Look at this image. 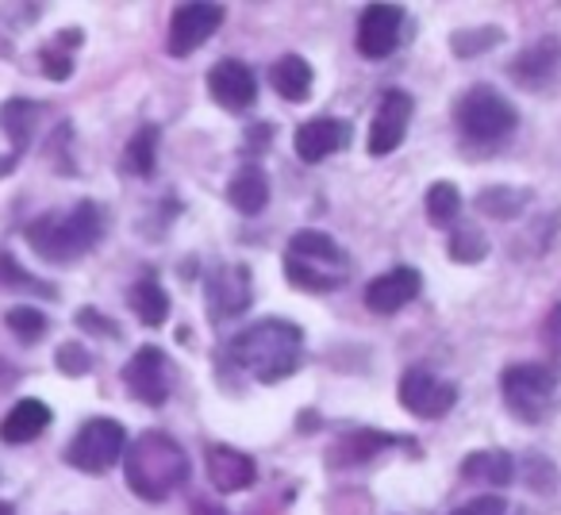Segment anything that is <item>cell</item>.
Returning a JSON list of instances; mask_svg holds the SVG:
<instances>
[{
    "label": "cell",
    "instance_id": "6da1fadb",
    "mask_svg": "<svg viewBox=\"0 0 561 515\" xmlns=\"http://www.w3.org/2000/svg\"><path fill=\"white\" fill-rule=\"evenodd\" d=\"M231 362L262 385H277L297 374L305 358V331L289 320H257L231 343Z\"/></svg>",
    "mask_w": 561,
    "mask_h": 515
},
{
    "label": "cell",
    "instance_id": "7a4b0ae2",
    "mask_svg": "<svg viewBox=\"0 0 561 515\" xmlns=\"http://www.w3.org/2000/svg\"><path fill=\"white\" fill-rule=\"evenodd\" d=\"M124 477L127 489L139 500H165L188 481V454L181 450L178 438L162 435V431H147L139 435L124 454Z\"/></svg>",
    "mask_w": 561,
    "mask_h": 515
},
{
    "label": "cell",
    "instance_id": "3957f363",
    "mask_svg": "<svg viewBox=\"0 0 561 515\" xmlns=\"http://www.w3.org/2000/svg\"><path fill=\"white\" fill-rule=\"evenodd\" d=\"M104 216L93 201L73 204L70 211H47L27 224V242L43 262H78L101 242Z\"/></svg>",
    "mask_w": 561,
    "mask_h": 515
},
{
    "label": "cell",
    "instance_id": "277c9868",
    "mask_svg": "<svg viewBox=\"0 0 561 515\" xmlns=\"http://www.w3.org/2000/svg\"><path fill=\"white\" fill-rule=\"evenodd\" d=\"M285 274L305 293H335L351 274V258L328 231H297L285 250Z\"/></svg>",
    "mask_w": 561,
    "mask_h": 515
},
{
    "label": "cell",
    "instance_id": "5b68a950",
    "mask_svg": "<svg viewBox=\"0 0 561 515\" xmlns=\"http://www.w3.org/2000/svg\"><path fill=\"white\" fill-rule=\"evenodd\" d=\"M500 397L523 423H542L561 404V369L546 362H519L500 374Z\"/></svg>",
    "mask_w": 561,
    "mask_h": 515
},
{
    "label": "cell",
    "instance_id": "8992f818",
    "mask_svg": "<svg viewBox=\"0 0 561 515\" xmlns=\"http://www.w3.org/2000/svg\"><path fill=\"white\" fill-rule=\"evenodd\" d=\"M454 119H458V131L466 135L477 147H496L507 135L519 127V112L507 101L504 93H496L492 85H473L454 108Z\"/></svg>",
    "mask_w": 561,
    "mask_h": 515
},
{
    "label": "cell",
    "instance_id": "52a82bcc",
    "mask_svg": "<svg viewBox=\"0 0 561 515\" xmlns=\"http://www.w3.org/2000/svg\"><path fill=\"white\" fill-rule=\"evenodd\" d=\"M124 446H127V431L119 427L116 420H85L81 423V431L70 438V446H66V461H70L73 469H81V473H108L112 466H116L119 458H124Z\"/></svg>",
    "mask_w": 561,
    "mask_h": 515
},
{
    "label": "cell",
    "instance_id": "ba28073f",
    "mask_svg": "<svg viewBox=\"0 0 561 515\" xmlns=\"http://www.w3.org/2000/svg\"><path fill=\"white\" fill-rule=\"evenodd\" d=\"M400 404L412 415H420V420H443L458 404V385L443 381L427 366H412L400 377Z\"/></svg>",
    "mask_w": 561,
    "mask_h": 515
},
{
    "label": "cell",
    "instance_id": "9c48e42d",
    "mask_svg": "<svg viewBox=\"0 0 561 515\" xmlns=\"http://www.w3.org/2000/svg\"><path fill=\"white\" fill-rule=\"evenodd\" d=\"M124 385L135 400L150 408H162L170 397V358H165L158 346H139L131 354V362L124 366Z\"/></svg>",
    "mask_w": 561,
    "mask_h": 515
},
{
    "label": "cell",
    "instance_id": "30bf717a",
    "mask_svg": "<svg viewBox=\"0 0 561 515\" xmlns=\"http://www.w3.org/2000/svg\"><path fill=\"white\" fill-rule=\"evenodd\" d=\"M219 24H224V4H181L170 20L165 47H170L173 58H188L219 32Z\"/></svg>",
    "mask_w": 561,
    "mask_h": 515
},
{
    "label": "cell",
    "instance_id": "8fae6325",
    "mask_svg": "<svg viewBox=\"0 0 561 515\" xmlns=\"http://www.w3.org/2000/svg\"><path fill=\"white\" fill-rule=\"evenodd\" d=\"M400 32H404V12L397 4H369L358 20V55L369 62H381L397 50Z\"/></svg>",
    "mask_w": 561,
    "mask_h": 515
},
{
    "label": "cell",
    "instance_id": "7c38bea8",
    "mask_svg": "<svg viewBox=\"0 0 561 515\" xmlns=\"http://www.w3.org/2000/svg\"><path fill=\"white\" fill-rule=\"evenodd\" d=\"M412 112H415L412 96L400 93V89H389V93L381 96V104H377L374 124H369V154L374 158L392 154V150L404 142L408 124H412Z\"/></svg>",
    "mask_w": 561,
    "mask_h": 515
},
{
    "label": "cell",
    "instance_id": "4fadbf2b",
    "mask_svg": "<svg viewBox=\"0 0 561 515\" xmlns=\"http://www.w3.org/2000/svg\"><path fill=\"white\" fill-rule=\"evenodd\" d=\"M250 308V270L219 266L208 274V316L211 320H234Z\"/></svg>",
    "mask_w": 561,
    "mask_h": 515
},
{
    "label": "cell",
    "instance_id": "5bb4252c",
    "mask_svg": "<svg viewBox=\"0 0 561 515\" xmlns=\"http://www.w3.org/2000/svg\"><path fill=\"white\" fill-rule=\"evenodd\" d=\"M420 289H423L420 270L397 266V270H389V274L374 277V282L366 285V308L377 316H392L404 305H412V300L420 297Z\"/></svg>",
    "mask_w": 561,
    "mask_h": 515
},
{
    "label": "cell",
    "instance_id": "9a60e30c",
    "mask_svg": "<svg viewBox=\"0 0 561 515\" xmlns=\"http://www.w3.org/2000/svg\"><path fill=\"white\" fill-rule=\"evenodd\" d=\"M208 93L219 108L242 112L257 101V81H254V73H250V66H242L239 58H224L219 66H211Z\"/></svg>",
    "mask_w": 561,
    "mask_h": 515
},
{
    "label": "cell",
    "instance_id": "2e32d148",
    "mask_svg": "<svg viewBox=\"0 0 561 515\" xmlns=\"http://www.w3.org/2000/svg\"><path fill=\"white\" fill-rule=\"evenodd\" d=\"M346 142H351V127H346L343 119H331V116L308 119V124H300L297 135H293V150H297V158L308 165L331 158L335 150H343Z\"/></svg>",
    "mask_w": 561,
    "mask_h": 515
},
{
    "label": "cell",
    "instance_id": "e0dca14e",
    "mask_svg": "<svg viewBox=\"0 0 561 515\" xmlns=\"http://www.w3.org/2000/svg\"><path fill=\"white\" fill-rule=\"evenodd\" d=\"M512 81H519L523 89H542L550 85L553 78L561 73V39H538L507 66Z\"/></svg>",
    "mask_w": 561,
    "mask_h": 515
},
{
    "label": "cell",
    "instance_id": "ac0fdd59",
    "mask_svg": "<svg viewBox=\"0 0 561 515\" xmlns=\"http://www.w3.org/2000/svg\"><path fill=\"white\" fill-rule=\"evenodd\" d=\"M204 466H208L211 489H219V492H242V489H250L254 477H257L254 458L242 454V450H234V446H208Z\"/></svg>",
    "mask_w": 561,
    "mask_h": 515
},
{
    "label": "cell",
    "instance_id": "d6986e66",
    "mask_svg": "<svg viewBox=\"0 0 561 515\" xmlns=\"http://www.w3.org/2000/svg\"><path fill=\"white\" fill-rule=\"evenodd\" d=\"M50 427V408L43 400L27 397V400H16L9 408V415L0 420V438L9 446H24V443H35L43 431Z\"/></svg>",
    "mask_w": 561,
    "mask_h": 515
},
{
    "label": "cell",
    "instance_id": "ffe728a7",
    "mask_svg": "<svg viewBox=\"0 0 561 515\" xmlns=\"http://www.w3.org/2000/svg\"><path fill=\"white\" fill-rule=\"evenodd\" d=\"M227 201L242 216H257L270 204V178H265L262 165H242L231 178V185H227Z\"/></svg>",
    "mask_w": 561,
    "mask_h": 515
},
{
    "label": "cell",
    "instance_id": "44dd1931",
    "mask_svg": "<svg viewBox=\"0 0 561 515\" xmlns=\"http://www.w3.org/2000/svg\"><path fill=\"white\" fill-rule=\"evenodd\" d=\"M270 81H273V89H277V96H285L289 104H300V101H308V96H312L316 73L300 55H285V58H277V62H273Z\"/></svg>",
    "mask_w": 561,
    "mask_h": 515
},
{
    "label": "cell",
    "instance_id": "7402d4cb",
    "mask_svg": "<svg viewBox=\"0 0 561 515\" xmlns=\"http://www.w3.org/2000/svg\"><path fill=\"white\" fill-rule=\"evenodd\" d=\"M461 477L477 484H492V489H504L515 477V461H512V454H504V450L469 454V458L461 461Z\"/></svg>",
    "mask_w": 561,
    "mask_h": 515
},
{
    "label": "cell",
    "instance_id": "603a6c76",
    "mask_svg": "<svg viewBox=\"0 0 561 515\" xmlns=\"http://www.w3.org/2000/svg\"><path fill=\"white\" fill-rule=\"evenodd\" d=\"M400 438L392 435H381V431H351V435L339 438V446H331V461L335 466H354V461H369L377 450H385V446H397Z\"/></svg>",
    "mask_w": 561,
    "mask_h": 515
},
{
    "label": "cell",
    "instance_id": "cb8c5ba5",
    "mask_svg": "<svg viewBox=\"0 0 561 515\" xmlns=\"http://www.w3.org/2000/svg\"><path fill=\"white\" fill-rule=\"evenodd\" d=\"M39 112L43 108L35 101H9L4 108H0V127H4V135H9V142H12V158H20L27 150Z\"/></svg>",
    "mask_w": 561,
    "mask_h": 515
},
{
    "label": "cell",
    "instance_id": "d4e9b609",
    "mask_svg": "<svg viewBox=\"0 0 561 515\" xmlns=\"http://www.w3.org/2000/svg\"><path fill=\"white\" fill-rule=\"evenodd\" d=\"M127 305H131V312L139 316L147 328H158V323H165V316H170V297H165L162 282H154V277L135 282L131 293H127Z\"/></svg>",
    "mask_w": 561,
    "mask_h": 515
},
{
    "label": "cell",
    "instance_id": "484cf974",
    "mask_svg": "<svg viewBox=\"0 0 561 515\" xmlns=\"http://www.w3.org/2000/svg\"><path fill=\"white\" fill-rule=\"evenodd\" d=\"M158 165V127H139V131L131 135V142H127L124 150V170L127 173H139V178H150Z\"/></svg>",
    "mask_w": 561,
    "mask_h": 515
},
{
    "label": "cell",
    "instance_id": "4316f807",
    "mask_svg": "<svg viewBox=\"0 0 561 515\" xmlns=\"http://www.w3.org/2000/svg\"><path fill=\"white\" fill-rule=\"evenodd\" d=\"M0 289H16V293H35V297H58L55 285L39 282V277H32L24 266H20L16 258L9 254V250H0Z\"/></svg>",
    "mask_w": 561,
    "mask_h": 515
},
{
    "label": "cell",
    "instance_id": "83f0119b",
    "mask_svg": "<svg viewBox=\"0 0 561 515\" xmlns=\"http://www.w3.org/2000/svg\"><path fill=\"white\" fill-rule=\"evenodd\" d=\"M530 204V193L527 188H484L481 196H477V208L484 211V216L492 219H512L519 216L523 208Z\"/></svg>",
    "mask_w": 561,
    "mask_h": 515
},
{
    "label": "cell",
    "instance_id": "f1b7e54d",
    "mask_svg": "<svg viewBox=\"0 0 561 515\" xmlns=\"http://www.w3.org/2000/svg\"><path fill=\"white\" fill-rule=\"evenodd\" d=\"M458 216H461L458 185H450V181H435V185L427 188V219L435 227H450Z\"/></svg>",
    "mask_w": 561,
    "mask_h": 515
},
{
    "label": "cell",
    "instance_id": "f546056e",
    "mask_svg": "<svg viewBox=\"0 0 561 515\" xmlns=\"http://www.w3.org/2000/svg\"><path fill=\"white\" fill-rule=\"evenodd\" d=\"M81 43V32H66L62 39H55L47 50H43V73L50 81H66L73 73V58H70V47Z\"/></svg>",
    "mask_w": 561,
    "mask_h": 515
},
{
    "label": "cell",
    "instance_id": "4dcf8cb0",
    "mask_svg": "<svg viewBox=\"0 0 561 515\" xmlns=\"http://www.w3.org/2000/svg\"><path fill=\"white\" fill-rule=\"evenodd\" d=\"M500 39H504L500 27H466V32L454 35L450 47L458 58H477V55H484V50L500 47Z\"/></svg>",
    "mask_w": 561,
    "mask_h": 515
},
{
    "label": "cell",
    "instance_id": "1f68e13d",
    "mask_svg": "<svg viewBox=\"0 0 561 515\" xmlns=\"http://www.w3.org/2000/svg\"><path fill=\"white\" fill-rule=\"evenodd\" d=\"M4 323H9V331L16 339H24V343H39L43 335H47V316L39 312V308H32V305H20V308H12L9 316H4Z\"/></svg>",
    "mask_w": 561,
    "mask_h": 515
},
{
    "label": "cell",
    "instance_id": "d6a6232c",
    "mask_svg": "<svg viewBox=\"0 0 561 515\" xmlns=\"http://www.w3.org/2000/svg\"><path fill=\"white\" fill-rule=\"evenodd\" d=\"M484 254H489V242H484V234L477 231V227H458V231H454V239H450L454 262L473 266V262H481Z\"/></svg>",
    "mask_w": 561,
    "mask_h": 515
},
{
    "label": "cell",
    "instance_id": "836d02e7",
    "mask_svg": "<svg viewBox=\"0 0 561 515\" xmlns=\"http://www.w3.org/2000/svg\"><path fill=\"white\" fill-rule=\"evenodd\" d=\"M55 362H58V369H62L66 377H81V374H89V369H93V354H89L81 343H62V346H58V354H55Z\"/></svg>",
    "mask_w": 561,
    "mask_h": 515
},
{
    "label": "cell",
    "instance_id": "e575fe53",
    "mask_svg": "<svg viewBox=\"0 0 561 515\" xmlns=\"http://www.w3.org/2000/svg\"><path fill=\"white\" fill-rule=\"evenodd\" d=\"M78 328L81 331H101L104 339H116L119 335V328L112 320H104L101 312H93V308H81L78 312Z\"/></svg>",
    "mask_w": 561,
    "mask_h": 515
},
{
    "label": "cell",
    "instance_id": "d590c367",
    "mask_svg": "<svg viewBox=\"0 0 561 515\" xmlns=\"http://www.w3.org/2000/svg\"><path fill=\"white\" fill-rule=\"evenodd\" d=\"M504 512L507 507L500 496H481V500H473V504L458 507V512H450V515H504Z\"/></svg>",
    "mask_w": 561,
    "mask_h": 515
},
{
    "label": "cell",
    "instance_id": "8d00e7d4",
    "mask_svg": "<svg viewBox=\"0 0 561 515\" xmlns=\"http://www.w3.org/2000/svg\"><path fill=\"white\" fill-rule=\"evenodd\" d=\"M546 346L561 362V305H553V312L546 316Z\"/></svg>",
    "mask_w": 561,
    "mask_h": 515
},
{
    "label": "cell",
    "instance_id": "74e56055",
    "mask_svg": "<svg viewBox=\"0 0 561 515\" xmlns=\"http://www.w3.org/2000/svg\"><path fill=\"white\" fill-rule=\"evenodd\" d=\"M193 515H227V512H224V507H216V504H196Z\"/></svg>",
    "mask_w": 561,
    "mask_h": 515
},
{
    "label": "cell",
    "instance_id": "f35d334b",
    "mask_svg": "<svg viewBox=\"0 0 561 515\" xmlns=\"http://www.w3.org/2000/svg\"><path fill=\"white\" fill-rule=\"evenodd\" d=\"M0 515H16V507H12L9 500H0Z\"/></svg>",
    "mask_w": 561,
    "mask_h": 515
}]
</instances>
